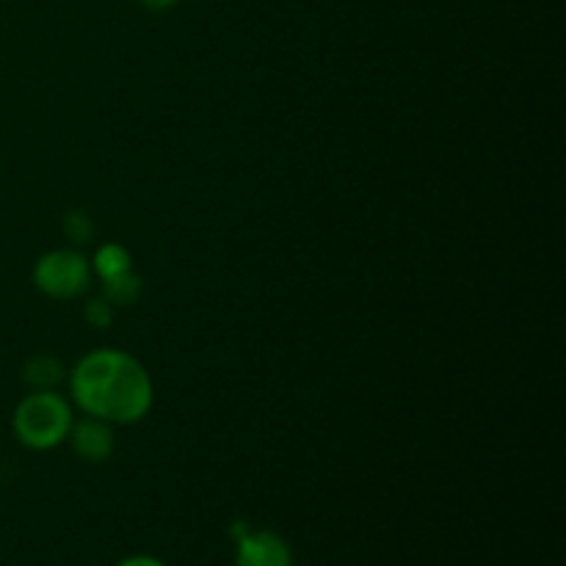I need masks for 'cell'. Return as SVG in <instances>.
I'll return each mask as SVG.
<instances>
[{
  "mask_svg": "<svg viewBox=\"0 0 566 566\" xmlns=\"http://www.w3.org/2000/svg\"><path fill=\"white\" fill-rule=\"evenodd\" d=\"M92 263V274L99 276V280H111L116 274H125V271L133 269V254L130 249L122 247V243L108 241L103 247H97L94 258L88 260Z\"/></svg>",
  "mask_w": 566,
  "mask_h": 566,
  "instance_id": "cell-7",
  "label": "cell"
},
{
  "mask_svg": "<svg viewBox=\"0 0 566 566\" xmlns=\"http://www.w3.org/2000/svg\"><path fill=\"white\" fill-rule=\"evenodd\" d=\"M144 282L136 274V269L125 271V274H116L111 280L103 282V296L108 298L114 307H133V304L142 298Z\"/></svg>",
  "mask_w": 566,
  "mask_h": 566,
  "instance_id": "cell-8",
  "label": "cell"
},
{
  "mask_svg": "<svg viewBox=\"0 0 566 566\" xmlns=\"http://www.w3.org/2000/svg\"><path fill=\"white\" fill-rule=\"evenodd\" d=\"M75 415L72 403L55 390H31L14 409L11 429L28 451H53L66 442Z\"/></svg>",
  "mask_w": 566,
  "mask_h": 566,
  "instance_id": "cell-2",
  "label": "cell"
},
{
  "mask_svg": "<svg viewBox=\"0 0 566 566\" xmlns=\"http://www.w3.org/2000/svg\"><path fill=\"white\" fill-rule=\"evenodd\" d=\"M70 401L86 418L111 426L142 423L155 403V385L142 359L122 348H94L66 374Z\"/></svg>",
  "mask_w": 566,
  "mask_h": 566,
  "instance_id": "cell-1",
  "label": "cell"
},
{
  "mask_svg": "<svg viewBox=\"0 0 566 566\" xmlns=\"http://www.w3.org/2000/svg\"><path fill=\"white\" fill-rule=\"evenodd\" d=\"M61 230H64V235L70 238L72 247H83V243L92 241L97 227H94V219L86 213V210L72 208L66 210L64 221H61Z\"/></svg>",
  "mask_w": 566,
  "mask_h": 566,
  "instance_id": "cell-9",
  "label": "cell"
},
{
  "mask_svg": "<svg viewBox=\"0 0 566 566\" xmlns=\"http://www.w3.org/2000/svg\"><path fill=\"white\" fill-rule=\"evenodd\" d=\"M138 3H142L147 11H169L175 9V6H180L182 0H138Z\"/></svg>",
  "mask_w": 566,
  "mask_h": 566,
  "instance_id": "cell-12",
  "label": "cell"
},
{
  "mask_svg": "<svg viewBox=\"0 0 566 566\" xmlns=\"http://www.w3.org/2000/svg\"><path fill=\"white\" fill-rule=\"evenodd\" d=\"M66 442H70V448L75 451V457H81L83 462L88 464L108 462L116 451L114 426L97 418L75 420L70 434H66Z\"/></svg>",
  "mask_w": 566,
  "mask_h": 566,
  "instance_id": "cell-5",
  "label": "cell"
},
{
  "mask_svg": "<svg viewBox=\"0 0 566 566\" xmlns=\"http://www.w3.org/2000/svg\"><path fill=\"white\" fill-rule=\"evenodd\" d=\"M22 379L31 390H55L66 379V368L53 354H36L22 368Z\"/></svg>",
  "mask_w": 566,
  "mask_h": 566,
  "instance_id": "cell-6",
  "label": "cell"
},
{
  "mask_svg": "<svg viewBox=\"0 0 566 566\" xmlns=\"http://www.w3.org/2000/svg\"><path fill=\"white\" fill-rule=\"evenodd\" d=\"M235 539V566H296L291 542L269 528H252L238 520L230 528Z\"/></svg>",
  "mask_w": 566,
  "mask_h": 566,
  "instance_id": "cell-4",
  "label": "cell"
},
{
  "mask_svg": "<svg viewBox=\"0 0 566 566\" xmlns=\"http://www.w3.org/2000/svg\"><path fill=\"white\" fill-rule=\"evenodd\" d=\"M83 318H86V324L92 326V329H108L116 318V307L105 296L92 298V302H86V307H83Z\"/></svg>",
  "mask_w": 566,
  "mask_h": 566,
  "instance_id": "cell-10",
  "label": "cell"
},
{
  "mask_svg": "<svg viewBox=\"0 0 566 566\" xmlns=\"http://www.w3.org/2000/svg\"><path fill=\"white\" fill-rule=\"evenodd\" d=\"M92 263L75 247L50 249L33 265V285L55 302H72L92 285Z\"/></svg>",
  "mask_w": 566,
  "mask_h": 566,
  "instance_id": "cell-3",
  "label": "cell"
},
{
  "mask_svg": "<svg viewBox=\"0 0 566 566\" xmlns=\"http://www.w3.org/2000/svg\"><path fill=\"white\" fill-rule=\"evenodd\" d=\"M116 566H166L164 562H160V558H155V556H147V553H136V556H127V558H122L119 564Z\"/></svg>",
  "mask_w": 566,
  "mask_h": 566,
  "instance_id": "cell-11",
  "label": "cell"
}]
</instances>
